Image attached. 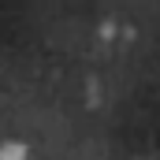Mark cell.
<instances>
[{
    "instance_id": "obj_1",
    "label": "cell",
    "mask_w": 160,
    "mask_h": 160,
    "mask_svg": "<svg viewBox=\"0 0 160 160\" xmlns=\"http://www.w3.org/2000/svg\"><path fill=\"white\" fill-rule=\"evenodd\" d=\"M30 149L22 142H0V160H26Z\"/></svg>"
}]
</instances>
